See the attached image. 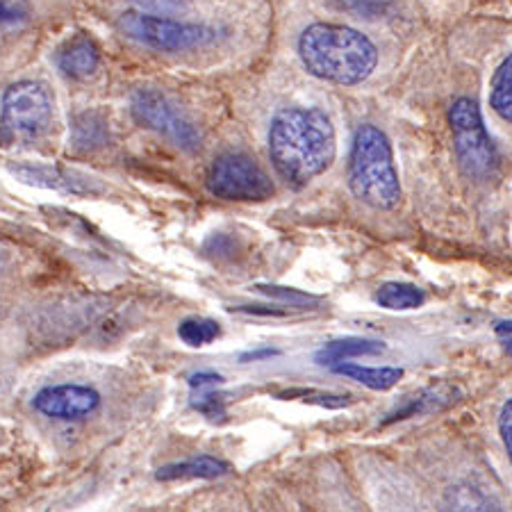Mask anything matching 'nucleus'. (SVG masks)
Masks as SVG:
<instances>
[{
  "label": "nucleus",
  "mask_w": 512,
  "mask_h": 512,
  "mask_svg": "<svg viewBox=\"0 0 512 512\" xmlns=\"http://www.w3.org/2000/svg\"><path fill=\"white\" fill-rule=\"evenodd\" d=\"M330 3L362 19H376L392 7V0H330Z\"/></svg>",
  "instance_id": "5701e85b"
},
{
  "label": "nucleus",
  "mask_w": 512,
  "mask_h": 512,
  "mask_svg": "<svg viewBox=\"0 0 512 512\" xmlns=\"http://www.w3.org/2000/svg\"><path fill=\"white\" fill-rule=\"evenodd\" d=\"M57 66H60L64 76L73 80L92 78L98 71V66H101V48L87 35L71 37L57 51Z\"/></svg>",
  "instance_id": "9b49d317"
},
{
  "label": "nucleus",
  "mask_w": 512,
  "mask_h": 512,
  "mask_svg": "<svg viewBox=\"0 0 512 512\" xmlns=\"http://www.w3.org/2000/svg\"><path fill=\"white\" fill-rule=\"evenodd\" d=\"M32 406L44 417L78 421L94 415L101 408V394L87 385H55L37 392Z\"/></svg>",
  "instance_id": "1a4fd4ad"
},
{
  "label": "nucleus",
  "mask_w": 512,
  "mask_h": 512,
  "mask_svg": "<svg viewBox=\"0 0 512 512\" xmlns=\"http://www.w3.org/2000/svg\"><path fill=\"white\" fill-rule=\"evenodd\" d=\"M449 510H501L497 501H492L478 487H451Z\"/></svg>",
  "instance_id": "412c9836"
},
{
  "label": "nucleus",
  "mask_w": 512,
  "mask_h": 512,
  "mask_svg": "<svg viewBox=\"0 0 512 512\" xmlns=\"http://www.w3.org/2000/svg\"><path fill=\"white\" fill-rule=\"evenodd\" d=\"M16 16H19V14H16V10H12L10 5L0 0V23H10V21L16 19Z\"/></svg>",
  "instance_id": "c756f323"
},
{
  "label": "nucleus",
  "mask_w": 512,
  "mask_h": 512,
  "mask_svg": "<svg viewBox=\"0 0 512 512\" xmlns=\"http://www.w3.org/2000/svg\"><path fill=\"white\" fill-rule=\"evenodd\" d=\"M278 399L289 401V399H299L310 403V406H319V408H328V410H340L353 403V396H344V394H330L324 390H303V387H296V390H285L278 394Z\"/></svg>",
  "instance_id": "aec40b11"
},
{
  "label": "nucleus",
  "mask_w": 512,
  "mask_h": 512,
  "mask_svg": "<svg viewBox=\"0 0 512 512\" xmlns=\"http://www.w3.org/2000/svg\"><path fill=\"white\" fill-rule=\"evenodd\" d=\"M510 321H501V324L497 326V335L501 337V344H503V349L508 351V355H510Z\"/></svg>",
  "instance_id": "c85d7f7f"
},
{
  "label": "nucleus",
  "mask_w": 512,
  "mask_h": 512,
  "mask_svg": "<svg viewBox=\"0 0 512 512\" xmlns=\"http://www.w3.org/2000/svg\"><path fill=\"white\" fill-rule=\"evenodd\" d=\"M274 355H280V351L278 349H258V351H249V353H244L242 358V362H258V360H267V358H274Z\"/></svg>",
  "instance_id": "cd10ccee"
},
{
  "label": "nucleus",
  "mask_w": 512,
  "mask_h": 512,
  "mask_svg": "<svg viewBox=\"0 0 512 512\" xmlns=\"http://www.w3.org/2000/svg\"><path fill=\"white\" fill-rule=\"evenodd\" d=\"M237 312H244V315H258V317H287L289 310H278V308H262V305H242V308H233Z\"/></svg>",
  "instance_id": "bb28decb"
},
{
  "label": "nucleus",
  "mask_w": 512,
  "mask_h": 512,
  "mask_svg": "<svg viewBox=\"0 0 512 512\" xmlns=\"http://www.w3.org/2000/svg\"><path fill=\"white\" fill-rule=\"evenodd\" d=\"M374 299L385 310L403 312L421 308L426 303V292L412 283H385L378 287Z\"/></svg>",
  "instance_id": "dca6fc26"
},
{
  "label": "nucleus",
  "mask_w": 512,
  "mask_h": 512,
  "mask_svg": "<svg viewBox=\"0 0 512 512\" xmlns=\"http://www.w3.org/2000/svg\"><path fill=\"white\" fill-rule=\"evenodd\" d=\"M53 96L35 80L7 87L0 110V144L30 146L53 128Z\"/></svg>",
  "instance_id": "20e7f679"
},
{
  "label": "nucleus",
  "mask_w": 512,
  "mask_h": 512,
  "mask_svg": "<svg viewBox=\"0 0 512 512\" xmlns=\"http://www.w3.org/2000/svg\"><path fill=\"white\" fill-rule=\"evenodd\" d=\"M192 408L201 412L208 419H224L226 417V394L217 392V387H201L192 390Z\"/></svg>",
  "instance_id": "4be33fe9"
},
{
  "label": "nucleus",
  "mask_w": 512,
  "mask_h": 512,
  "mask_svg": "<svg viewBox=\"0 0 512 512\" xmlns=\"http://www.w3.org/2000/svg\"><path fill=\"white\" fill-rule=\"evenodd\" d=\"M208 189L212 196L237 203L267 201L276 192L269 173L244 153L221 155L208 173Z\"/></svg>",
  "instance_id": "423d86ee"
},
{
  "label": "nucleus",
  "mask_w": 512,
  "mask_h": 512,
  "mask_svg": "<svg viewBox=\"0 0 512 512\" xmlns=\"http://www.w3.org/2000/svg\"><path fill=\"white\" fill-rule=\"evenodd\" d=\"M12 173L21 183L46 187V189H57V192L66 194H98L103 192V187L96 183L94 178L85 176V173L62 169V167H51V164H16L12 167Z\"/></svg>",
  "instance_id": "9d476101"
},
{
  "label": "nucleus",
  "mask_w": 512,
  "mask_h": 512,
  "mask_svg": "<svg viewBox=\"0 0 512 512\" xmlns=\"http://www.w3.org/2000/svg\"><path fill=\"white\" fill-rule=\"evenodd\" d=\"M221 335V326L214 319H185L178 326V337L192 349H201V346L212 344Z\"/></svg>",
  "instance_id": "6ab92c4d"
},
{
  "label": "nucleus",
  "mask_w": 512,
  "mask_h": 512,
  "mask_svg": "<svg viewBox=\"0 0 512 512\" xmlns=\"http://www.w3.org/2000/svg\"><path fill=\"white\" fill-rule=\"evenodd\" d=\"M333 121L319 107H285L269 128V155L278 176L292 187H305L335 162Z\"/></svg>",
  "instance_id": "f257e3e1"
},
{
  "label": "nucleus",
  "mask_w": 512,
  "mask_h": 512,
  "mask_svg": "<svg viewBox=\"0 0 512 512\" xmlns=\"http://www.w3.org/2000/svg\"><path fill=\"white\" fill-rule=\"evenodd\" d=\"M499 435L503 447H506L508 456H512V399L503 403L501 415H499Z\"/></svg>",
  "instance_id": "393cba45"
},
{
  "label": "nucleus",
  "mask_w": 512,
  "mask_h": 512,
  "mask_svg": "<svg viewBox=\"0 0 512 512\" xmlns=\"http://www.w3.org/2000/svg\"><path fill=\"white\" fill-rule=\"evenodd\" d=\"M330 369H333L335 374L351 378V381L365 385L374 392L392 390V387L399 385L401 378L406 376V371L399 367H362V365H355V362H346V360Z\"/></svg>",
  "instance_id": "2eb2a0df"
},
{
  "label": "nucleus",
  "mask_w": 512,
  "mask_h": 512,
  "mask_svg": "<svg viewBox=\"0 0 512 512\" xmlns=\"http://www.w3.org/2000/svg\"><path fill=\"white\" fill-rule=\"evenodd\" d=\"M490 105L503 121H512V57L499 64V69L492 76L490 87Z\"/></svg>",
  "instance_id": "f3484780"
},
{
  "label": "nucleus",
  "mask_w": 512,
  "mask_h": 512,
  "mask_svg": "<svg viewBox=\"0 0 512 512\" xmlns=\"http://www.w3.org/2000/svg\"><path fill=\"white\" fill-rule=\"evenodd\" d=\"M299 57L310 76L333 85H360L378 64V48L367 35L349 26L315 23L299 39Z\"/></svg>",
  "instance_id": "f03ea898"
},
{
  "label": "nucleus",
  "mask_w": 512,
  "mask_h": 512,
  "mask_svg": "<svg viewBox=\"0 0 512 512\" xmlns=\"http://www.w3.org/2000/svg\"><path fill=\"white\" fill-rule=\"evenodd\" d=\"M224 385V376L214 374V371H201V374L189 376V387L192 390H201V387H219Z\"/></svg>",
  "instance_id": "a878e982"
},
{
  "label": "nucleus",
  "mask_w": 512,
  "mask_h": 512,
  "mask_svg": "<svg viewBox=\"0 0 512 512\" xmlns=\"http://www.w3.org/2000/svg\"><path fill=\"white\" fill-rule=\"evenodd\" d=\"M107 142V123L94 112H85L73 121V146L82 151L105 146Z\"/></svg>",
  "instance_id": "a211bd4d"
},
{
  "label": "nucleus",
  "mask_w": 512,
  "mask_h": 512,
  "mask_svg": "<svg viewBox=\"0 0 512 512\" xmlns=\"http://www.w3.org/2000/svg\"><path fill=\"white\" fill-rule=\"evenodd\" d=\"M0 440H3V431H0Z\"/></svg>",
  "instance_id": "7c9ffc66"
},
{
  "label": "nucleus",
  "mask_w": 512,
  "mask_h": 512,
  "mask_svg": "<svg viewBox=\"0 0 512 512\" xmlns=\"http://www.w3.org/2000/svg\"><path fill=\"white\" fill-rule=\"evenodd\" d=\"M449 123L453 130V146L465 176L474 180H487L499 169V151L478 110V103L472 98H458L449 110Z\"/></svg>",
  "instance_id": "39448f33"
},
{
  "label": "nucleus",
  "mask_w": 512,
  "mask_h": 512,
  "mask_svg": "<svg viewBox=\"0 0 512 512\" xmlns=\"http://www.w3.org/2000/svg\"><path fill=\"white\" fill-rule=\"evenodd\" d=\"M460 401V390L453 387L449 383H440L428 387V390L421 392L419 396H415L406 408L396 410L394 415H390V419H385V426L392 424V421H403L410 417H421V415H433V412H442L451 408L453 403Z\"/></svg>",
  "instance_id": "ddd939ff"
},
{
  "label": "nucleus",
  "mask_w": 512,
  "mask_h": 512,
  "mask_svg": "<svg viewBox=\"0 0 512 512\" xmlns=\"http://www.w3.org/2000/svg\"><path fill=\"white\" fill-rule=\"evenodd\" d=\"M387 351L385 342L378 340H365V337H344V340H335L321 346L315 355V362L321 367H335L344 360L351 358H369V355H381Z\"/></svg>",
  "instance_id": "4468645a"
},
{
  "label": "nucleus",
  "mask_w": 512,
  "mask_h": 512,
  "mask_svg": "<svg viewBox=\"0 0 512 512\" xmlns=\"http://www.w3.org/2000/svg\"><path fill=\"white\" fill-rule=\"evenodd\" d=\"M258 292L271 296V299L276 301H283L285 305H289V308H303V305H310V303H317L319 299L317 296L312 294H305V292H299V289L294 287H278V285H258L255 287Z\"/></svg>",
  "instance_id": "b1692460"
},
{
  "label": "nucleus",
  "mask_w": 512,
  "mask_h": 512,
  "mask_svg": "<svg viewBox=\"0 0 512 512\" xmlns=\"http://www.w3.org/2000/svg\"><path fill=\"white\" fill-rule=\"evenodd\" d=\"M119 28L126 37L139 41L155 51H192V48L208 46L214 41V30L196 23H178L151 14L128 12L119 19Z\"/></svg>",
  "instance_id": "0eeeda50"
},
{
  "label": "nucleus",
  "mask_w": 512,
  "mask_h": 512,
  "mask_svg": "<svg viewBox=\"0 0 512 512\" xmlns=\"http://www.w3.org/2000/svg\"><path fill=\"white\" fill-rule=\"evenodd\" d=\"M349 187L355 198L376 210H394L401 203V180L396 173L390 137L376 126L355 130L349 155Z\"/></svg>",
  "instance_id": "7ed1b4c3"
},
{
  "label": "nucleus",
  "mask_w": 512,
  "mask_h": 512,
  "mask_svg": "<svg viewBox=\"0 0 512 512\" xmlns=\"http://www.w3.org/2000/svg\"><path fill=\"white\" fill-rule=\"evenodd\" d=\"M230 469L228 462L212 458V456H196L183 462H173V465H164L158 469L155 478L162 483L171 481H189V478H201V481H212V478L228 476Z\"/></svg>",
  "instance_id": "f8f14e48"
},
{
  "label": "nucleus",
  "mask_w": 512,
  "mask_h": 512,
  "mask_svg": "<svg viewBox=\"0 0 512 512\" xmlns=\"http://www.w3.org/2000/svg\"><path fill=\"white\" fill-rule=\"evenodd\" d=\"M130 110L139 126L167 137L171 144L183 148V151L196 153L198 148H201V135H198L194 123L185 119L178 107L160 92L139 89V92L132 96Z\"/></svg>",
  "instance_id": "6e6552de"
}]
</instances>
